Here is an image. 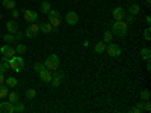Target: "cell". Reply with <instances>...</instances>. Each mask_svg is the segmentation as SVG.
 <instances>
[{
  "mask_svg": "<svg viewBox=\"0 0 151 113\" xmlns=\"http://www.w3.org/2000/svg\"><path fill=\"white\" fill-rule=\"evenodd\" d=\"M129 32V23H125L124 20H116L112 24V33L116 36H125Z\"/></svg>",
  "mask_w": 151,
  "mask_h": 113,
  "instance_id": "cell-1",
  "label": "cell"
},
{
  "mask_svg": "<svg viewBox=\"0 0 151 113\" xmlns=\"http://www.w3.org/2000/svg\"><path fill=\"white\" fill-rule=\"evenodd\" d=\"M24 67V59L21 56H14L9 59V68L14 72H20Z\"/></svg>",
  "mask_w": 151,
  "mask_h": 113,
  "instance_id": "cell-2",
  "label": "cell"
},
{
  "mask_svg": "<svg viewBox=\"0 0 151 113\" xmlns=\"http://www.w3.org/2000/svg\"><path fill=\"white\" fill-rule=\"evenodd\" d=\"M47 15H48V23L53 26V29H58L60 26V21H62L60 20V14L58 11H52V9H50Z\"/></svg>",
  "mask_w": 151,
  "mask_h": 113,
  "instance_id": "cell-3",
  "label": "cell"
},
{
  "mask_svg": "<svg viewBox=\"0 0 151 113\" xmlns=\"http://www.w3.org/2000/svg\"><path fill=\"white\" fill-rule=\"evenodd\" d=\"M106 51L110 57H119L121 56V47L115 42H109L106 47Z\"/></svg>",
  "mask_w": 151,
  "mask_h": 113,
  "instance_id": "cell-4",
  "label": "cell"
},
{
  "mask_svg": "<svg viewBox=\"0 0 151 113\" xmlns=\"http://www.w3.org/2000/svg\"><path fill=\"white\" fill-rule=\"evenodd\" d=\"M44 65L48 69H58L59 68V57H58V54H50L45 59V64Z\"/></svg>",
  "mask_w": 151,
  "mask_h": 113,
  "instance_id": "cell-5",
  "label": "cell"
},
{
  "mask_svg": "<svg viewBox=\"0 0 151 113\" xmlns=\"http://www.w3.org/2000/svg\"><path fill=\"white\" fill-rule=\"evenodd\" d=\"M65 21L70 24V26H76V24L79 23V15H77V12L70 11L68 14L65 15Z\"/></svg>",
  "mask_w": 151,
  "mask_h": 113,
  "instance_id": "cell-6",
  "label": "cell"
},
{
  "mask_svg": "<svg viewBox=\"0 0 151 113\" xmlns=\"http://www.w3.org/2000/svg\"><path fill=\"white\" fill-rule=\"evenodd\" d=\"M23 14H24V18L29 23H36L38 21V14L35 11H30V9H23Z\"/></svg>",
  "mask_w": 151,
  "mask_h": 113,
  "instance_id": "cell-7",
  "label": "cell"
},
{
  "mask_svg": "<svg viewBox=\"0 0 151 113\" xmlns=\"http://www.w3.org/2000/svg\"><path fill=\"white\" fill-rule=\"evenodd\" d=\"M38 33H40V26L35 23H30V26L26 29V36L27 38H35L38 36Z\"/></svg>",
  "mask_w": 151,
  "mask_h": 113,
  "instance_id": "cell-8",
  "label": "cell"
},
{
  "mask_svg": "<svg viewBox=\"0 0 151 113\" xmlns=\"http://www.w3.org/2000/svg\"><path fill=\"white\" fill-rule=\"evenodd\" d=\"M0 53H2V56L11 59V57H14V56H15V48H12V47L8 44V45H3L2 48H0Z\"/></svg>",
  "mask_w": 151,
  "mask_h": 113,
  "instance_id": "cell-9",
  "label": "cell"
},
{
  "mask_svg": "<svg viewBox=\"0 0 151 113\" xmlns=\"http://www.w3.org/2000/svg\"><path fill=\"white\" fill-rule=\"evenodd\" d=\"M52 77H53V74L50 72L48 68H44L42 71H40V79H41V82H44V83H50V82H52Z\"/></svg>",
  "mask_w": 151,
  "mask_h": 113,
  "instance_id": "cell-10",
  "label": "cell"
},
{
  "mask_svg": "<svg viewBox=\"0 0 151 113\" xmlns=\"http://www.w3.org/2000/svg\"><path fill=\"white\" fill-rule=\"evenodd\" d=\"M12 112H14V104L11 101L0 103V113H12Z\"/></svg>",
  "mask_w": 151,
  "mask_h": 113,
  "instance_id": "cell-11",
  "label": "cell"
},
{
  "mask_svg": "<svg viewBox=\"0 0 151 113\" xmlns=\"http://www.w3.org/2000/svg\"><path fill=\"white\" fill-rule=\"evenodd\" d=\"M64 77H65V75H64V72H56V74L53 75V77H52V82H50V83L53 84V87H58V86L62 83Z\"/></svg>",
  "mask_w": 151,
  "mask_h": 113,
  "instance_id": "cell-12",
  "label": "cell"
},
{
  "mask_svg": "<svg viewBox=\"0 0 151 113\" xmlns=\"http://www.w3.org/2000/svg\"><path fill=\"white\" fill-rule=\"evenodd\" d=\"M112 17L115 18V21L116 20H124V17H125V11L122 9V8H115L112 11Z\"/></svg>",
  "mask_w": 151,
  "mask_h": 113,
  "instance_id": "cell-13",
  "label": "cell"
},
{
  "mask_svg": "<svg viewBox=\"0 0 151 113\" xmlns=\"http://www.w3.org/2000/svg\"><path fill=\"white\" fill-rule=\"evenodd\" d=\"M38 26H40V32H44V33H52V32L55 30L53 26H52L48 21H47V23H40Z\"/></svg>",
  "mask_w": 151,
  "mask_h": 113,
  "instance_id": "cell-14",
  "label": "cell"
},
{
  "mask_svg": "<svg viewBox=\"0 0 151 113\" xmlns=\"http://www.w3.org/2000/svg\"><path fill=\"white\" fill-rule=\"evenodd\" d=\"M6 30L9 32V33H15L17 30H18V24H17V21H8L6 23Z\"/></svg>",
  "mask_w": 151,
  "mask_h": 113,
  "instance_id": "cell-15",
  "label": "cell"
},
{
  "mask_svg": "<svg viewBox=\"0 0 151 113\" xmlns=\"http://www.w3.org/2000/svg\"><path fill=\"white\" fill-rule=\"evenodd\" d=\"M106 42L104 41H100V42H97L95 44V53H98V54H101V53H106Z\"/></svg>",
  "mask_w": 151,
  "mask_h": 113,
  "instance_id": "cell-16",
  "label": "cell"
},
{
  "mask_svg": "<svg viewBox=\"0 0 151 113\" xmlns=\"http://www.w3.org/2000/svg\"><path fill=\"white\" fill-rule=\"evenodd\" d=\"M141 12V6L137 5V3H132L130 5V8H129V14H132V15H137Z\"/></svg>",
  "mask_w": 151,
  "mask_h": 113,
  "instance_id": "cell-17",
  "label": "cell"
},
{
  "mask_svg": "<svg viewBox=\"0 0 151 113\" xmlns=\"http://www.w3.org/2000/svg\"><path fill=\"white\" fill-rule=\"evenodd\" d=\"M139 56H141L142 59H145V60H147V59H150V57H151V50H150L148 47L142 48V50H141V53H139Z\"/></svg>",
  "mask_w": 151,
  "mask_h": 113,
  "instance_id": "cell-18",
  "label": "cell"
},
{
  "mask_svg": "<svg viewBox=\"0 0 151 113\" xmlns=\"http://www.w3.org/2000/svg\"><path fill=\"white\" fill-rule=\"evenodd\" d=\"M5 83H6L8 87H15V86L18 84V82H17L15 77H8V79H5Z\"/></svg>",
  "mask_w": 151,
  "mask_h": 113,
  "instance_id": "cell-19",
  "label": "cell"
},
{
  "mask_svg": "<svg viewBox=\"0 0 151 113\" xmlns=\"http://www.w3.org/2000/svg\"><path fill=\"white\" fill-rule=\"evenodd\" d=\"M3 8L5 9H14L15 8V0H3Z\"/></svg>",
  "mask_w": 151,
  "mask_h": 113,
  "instance_id": "cell-20",
  "label": "cell"
},
{
  "mask_svg": "<svg viewBox=\"0 0 151 113\" xmlns=\"http://www.w3.org/2000/svg\"><path fill=\"white\" fill-rule=\"evenodd\" d=\"M103 39H104V42H106V44L112 42V41H113V33H112V32H109V30H106V32L103 33Z\"/></svg>",
  "mask_w": 151,
  "mask_h": 113,
  "instance_id": "cell-21",
  "label": "cell"
},
{
  "mask_svg": "<svg viewBox=\"0 0 151 113\" xmlns=\"http://www.w3.org/2000/svg\"><path fill=\"white\" fill-rule=\"evenodd\" d=\"M48 11H50V2L45 0V2L41 3V12H42V14H48Z\"/></svg>",
  "mask_w": 151,
  "mask_h": 113,
  "instance_id": "cell-22",
  "label": "cell"
},
{
  "mask_svg": "<svg viewBox=\"0 0 151 113\" xmlns=\"http://www.w3.org/2000/svg\"><path fill=\"white\" fill-rule=\"evenodd\" d=\"M24 109H26V107H24V104L23 103H20V101H17V103H14V112H24Z\"/></svg>",
  "mask_w": 151,
  "mask_h": 113,
  "instance_id": "cell-23",
  "label": "cell"
},
{
  "mask_svg": "<svg viewBox=\"0 0 151 113\" xmlns=\"http://www.w3.org/2000/svg\"><path fill=\"white\" fill-rule=\"evenodd\" d=\"M150 97H151V92H150L148 89H144V91L141 92V98L144 99V101H148V99H150Z\"/></svg>",
  "mask_w": 151,
  "mask_h": 113,
  "instance_id": "cell-24",
  "label": "cell"
},
{
  "mask_svg": "<svg viewBox=\"0 0 151 113\" xmlns=\"http://www.w3.org/2000/svg\"><path fill=\"white\" fill-rule=\"evenodd\" d=\"M26 45L24 44H18L17 45V48H15V53H18V54H23V53H26Z\"/></svg>",
  "mask_w": 151,
  "mask_h": 113,
  "instance_id": "cell-25",
  "label": "cell"
},
{
  "mask_svg": "<svg viewBox=\"0 0 151 113\" xmlns=\"http://www.w3.org/2000/svg\"><path fill=\"white\" fill-rule=\"evenodd\" d=\"M144 39L145 41H151V27L150 26L144 30Z\"/></svg>",
  "mask_w": 151,
  "mask_h": 113,
  "instance_id": "cell-26",
  "label": "cell"
},
{
  "mask_svg": "<svg viewBox=\"0 0 151 113\" xmlns=\"http://www.w3.org/2000/svg\"><path fill=\"white\" fill-rule=\"evenodd\" d=\"M8 95V86L0 84V98H5Z\"/></svg>",
  "mask_w": 151,
  "mask_h": 113,
  "instance_id": "cell-27",
  "label": "cell"
},
{
  "mask_svg": "<svg viewBox=\"0 0 151 113\" xmlns=\"http://www.w3.org/2000/svg\"><path fill=\"white\" fill-rule=\"evenodd\" d=\"M9 101H11L12 104L17 103V101H18V94H17V92H11V94H9Z\"/></svg>",
  "mask_w": 151,
  "mask_h": 113,
  "instance_id": "cell-28",
  "label": "cell"
},
{
  "mask_svg": "<svg viewBox=\"0 0 151 113\" xmlns=\"http://www.w3.org/2000/svg\"><path fill=\"white\" fill-rule=\"evenodd\" d=\"M3 39H5V41H6L8 44H9V42H12V41H15V38H14V33H9V32H8V33H6V35L3 36Z\"/></svg>",
  "mask_w": 151,
  "mask_h": 113,
  "instance_id": "cell-29",
  "label": "cell"
},
{
  "mask_svg": "<svg viewBox=\"0 0 151 113\" xmlns=\"http://www.w3.org/2000/svg\"><path fill=\"white\" fill-rule=\"evenodd\" d=\"M44 68H45V65H44V64H41V62H36V64L33 65V69H35L36 72H40V71H42Z\"/></svg>",
  "mask_w": 151,
  "mask_h": 113,
  "instance_id": "cell-30",
  "label": "cell"
},
{
  "mask_svg": "<svg viewBox=\"0 0 151 113\" xmlns=\"http://www.w3.org/2000/svg\"><path fill=\"white\" fill-rule=\"evenodd\" d=\"M26 97H27L29 99H33V98L36 97V91H35V89H27V91H26Z\"/></svg>",
  "mask_w": 151,
  "mask_h": 113,
  "instance_id": "cell-31",
  "label": "cell"
},
{
  "mask_svg": "<svg viewBox=\"0 0 151 113\" xmlns=\"http://www.w3.org/2000/svg\"><path fill=\"white\" fill-rule=\"evenodd\" d=\"M6 69H9V62H0V71L5 72Z\"/></svg>",
  "mask_w": 151,
  "mask_h": 113,
  "instance_id": "cell-32",
  "label": "cell"
},
{
  "mask_svg": "<svg viewBox=\"0 0 151 113\" xmlns=\"http://www.w3.org/2000/svg\"><path fill=\"white\" fill-rule=\"evenodd\" d=\"M14 38H15V41H21V39H23V33H21L20 30H17L15 35H14Z\"/></svg>",
  "mask_w": 151,
  "mask_h": 113,
  "instance_id": "cell-33",
  "label": "cell"
},
{
  "mask_svg": "<svg viewBox=\"0 0 151 113\" xmlns=\"http://www.w3.org/2000/svg\"><path fill=\"white\" fill-rule=\"evenodd\" d=\"M130 113H142V109L137 107V106H134L133 109H130Z\"/></svg>",
  "mask_w": 151,
  "mask_h": 113,
  "instance_id": "cell-34",
  "label": "cell"
},
{
  "mask_svg": "<svg viewBox=\"0 0 151 113\" xmlns=\"http://www.w3.org/2000/svg\"><path fill=\"white\" fill-rule=\"evenodd\" d=\"M11 11H12V17H14V18H18L20 17V11L18 9L14 8V9H11Z\"/></svg>",
  "mask_w": 151,
  "mask_h": 113,
  "instance_id": "cell-35",
  "label": "cell"
},
{
  "mask_svg": "<svg viewBox=\"0 0 151 113\" xmlns=\"http://www.w3.org/2000/svg\"><path fill=\"white\" fill-rule=\"evenodd\" d=\"M125 18V23H133L134 21V15H132V14H129V17H124Z\"/></svg>",
  "mask_w": 151,
  "mask_h": 113,
  "instance_id": "cell-36",
  "label": "cell"
},
{
  "mask_svg": "<svg viewBox=\"0 0 151 113\" xmlns=\"http://www.w3.org/2000/svg\"><path fill=\"white\" fill-rule=\"evenodd\" d=\"M144 110H147V112H150V110H151V104H150V99H148V101H145V104H144Z\"/></svg>",
  "mask_w": 151,
  "mask_h": 113,
  "instance_id": "cell-37",
  "label": "cell"
},
{
  "mask_svg": "<svg viewBox=\"0 0 151 113\" xmlns=\"http://www.w3.org/2000/svg\"><path fill=\"white\" fill-rule=\"evenodd\" d=\"M5 83V72L0 71V84H3Z\"/></svg>",
  "mask_w": 151,
  "mask_h": 113,
  "instance_id": "cell-38",
  "label": "cell"
},
{
  "mask_svg": "<svg viewBox=\"0 0 151 113\" xmlns=\"http://www.w3.org/2000/svg\"><path fill=\"white\" fill-rule=\"evenodd\" d=\"M145 21H147L148 26H151V15H147V17H145Z\"/></svg>",
  "mask_w": 151,
  "mask_h": 113,
  "instance_id": "cell-39",
  "label": "cell"
},
{
  "mask_svg": "<svg viewBox=\"0 0 151 113\" xmlns=\"http://www.w3.org/2000/svg\"><path fill=\"white\" fill-rule=\"evenodd\" d=\"M147 69H148V71L151 69V62H150V59H147Z\"/></svg>",
  "mask_w": 151,
  "mask_h": 113,
  "instance_id": "cell-40",
  "label": "cell"
},
{
  "mask_svg": "<svg viewBox=\"0 0 151 113\" xmlns=\"http://www.w3.org/2000/svg\"><path fill=\"white\" fill-rule=\"evenodd\" d=\"M147 5H148V6H151V0H147Z\"/></svg>",
  "mask_w": 151,
  "mask_h": 113,
  "instance_id": "cell-41",
  "label": "cell"
},
{
  "mask_svg": "<svg viewBox=\"0 0 151 113\" xmlns=\"http://www.w3.org/2000/svg\"><path fill=\"white\" fill-rule=\"evenodd\" d=\"M0 20H2V15H0Z\"/></svg>",
  "mask_w": 151,
  "mask_h": 113,
  "instance_id": "cell-42",
  "label": "cell"
}]
</instances>
